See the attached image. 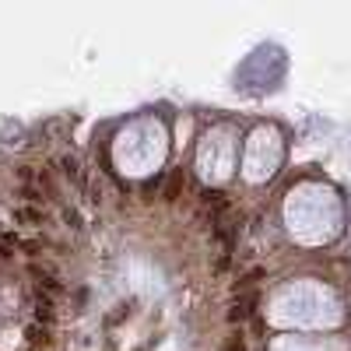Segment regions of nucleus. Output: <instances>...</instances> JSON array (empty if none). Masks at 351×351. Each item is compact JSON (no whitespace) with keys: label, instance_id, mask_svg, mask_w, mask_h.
Returning <instances> with one entry per match:
<instances>
[{"label":"nucleus","instance_id":"6","mask_svg":"<svg viewBox=\"0 0 351 351\" xmlns=\"http://www.w3.org/2000/svg\"><path fill=\"white\" fill-rule=\"evenodd\" d=\"M260 278H264V267H253V271H249L246 278H242L239 284H235V291H242V295H246V288H253V284H257Z\"/></svg>","mask_w":351,"mask_h":351},{"label":"nucleus","instance_id":"11","mask_svg":"<svg viewBox=\"0 0 351 351\" xmlns=\"http://www.w3.org/2000/svg\"><path fill=\"white\" fill-rule=\"evenodd\" d=\"M21 218H28V221H42V218H39V211H32V208L21 211Z\"/></svg>","mask_w":351,"mask_h":351},{"label":"nucleus","instance_id":"2","mask_svg":"<svg viewBox=\"0 0 351 351\" xmlns=\"http://www.w3.org/2000/svg\"><path fill=\"white\" fill-rule=\"evenodd\" d=\"M200 200H204V211H211V218L228 211V197H225L221 190H204V193H200Z\"/></svg>","mask_w":351,"mask_h":351},{"label":"nucleus","instance_id":"8","mask_svg":"<svg viewBox=\"0 0 351 351\" xmlns=\"http://www.w3.org/2000/svg\"><path fill=\"white\" fill-rule=\"evenodd\" d=\"M39 288H46V295H64V284H60L57 278H42Z\"/></svg>","mask_w":351,"mask_h":351},{"label":"nucleus","instance_id":"4","mask_svg":"<svg viewBox=\"0 0 351 351\" xmlns=\"http://www.w3.org/2000/svg\"><path fill=\"white\" fill-rule=\"evenodd\" d=\"M35 316H39L42 323H49V320H53V298H49L42 288L35 291Z\"/></svg>","mask_w":351,"mask_h":351},{"label":"nucleus","instance_id":"5","mask_svg":"<svg viewBox=\"0 0 351 351\" xmlns=\"http://www.w3.org/2000/svg\"><path fill=\"white\" fill-rule=\"evenodd\" d=\"M60 169H64V176H70L74 183H84L81 165H77V158H74V155H64V158H60Z\"/></svg>","mask_w":351,"mask_h":351},{"label":"nucleus","instance_id":"9","mask_svg":"<svg viewBox=\"0 0 351 351\" xmlns=\"http://www.w3.org/2000/svg\"><path fill=\"white\" fill-rule=\"evenodd\" d=\"M221 351H246V341H242V334H235V337H228L225 341V348Z\"/></svg>","mask_w":351,"mask_h":351},{"label":"nucleus","instance_id":"10","mask_svg":"<svg viewBox=\"0 0 351 351\" xmlns=\"http://www.w3.org/2000/svg\"><path fill=\"white\" fill-rule=\"evenodd\" d=\"M64 218L70 221V228H81V214H77L74 208H67V211H64Z\"/></svg>","mask_w":351,"mask_h":351},{"label":"nucleus","instance_id":"3","mask_svg":"<svg viewBox=\"0 0 351 351\" xmlns=\"http://www.w3.org/2000/svg\"><path fill=\"white\" fill-rule=\"evenodd\" d=\"M183 183H186V172H183V169H172V176H169V183H165V200H179Z\"/></svg>","mask_w":351,"mask_h":351},{"label":"nucleus","instance_id":"1","mask_svg":"<svg viewBox=\"0 0 351 351\" xmlns=\"http://www.w3.org/2000/svg\"><path fill=\"white\" fill-rule=\"evenodd\" d=\"M253 309H257V295H253V291L239 295V298L232 302V309H228V323H242V320H249Z\"/></svg>","mask_w":351,"mask_h":351},{"label":"nucleus","instance_id":"7","mask_svg":"<svg viewBox=\"0 0 351 351\" xmlns=\"http://www.w3.org/2000/svg\"><path fill=\"white\" fill-rule=\"evenodd\" d=\"M28 341H32V344H49V330H46V327H32V330H28Z\"/></svg>","mask_w":351,"mask_h":351}]
</instances>
